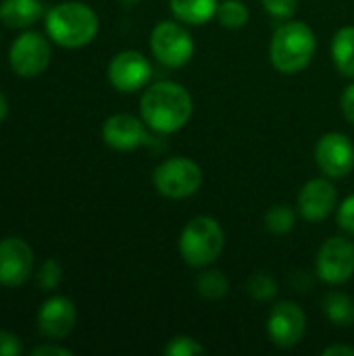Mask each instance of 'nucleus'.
<instances>
[{"instance_id": "obj_6", "label": "nucleus", "mask_w": 354, "mask_h": 356, "mask_svg": "<svg viewBox=\"0 0 354 356\" xmlns=\"http://www.w3.org/2000/svg\"><path fill=\"white\" fill-rule=\"evenodd\" d=\"M150 50L159 63L177 69L190 63L194 54V40L182 21H161L150 33Z\"/></svg>"}, {"instance_id": "obj_31", "label": "nucleus", "mask_w": 354, "mask_h": 356, "mask_svg": "<svg viewBox=\"0 0 354 356\" xmlns=\"http://www.w3.org/2000/svg\"><path fill=\"white\" fill-rule=\"evenodd\" d=\"M323 356H354V348L353 346H340V344H336V346H328L323 353Z\"/></svg>"}, {"instance_id": "obj_20", "label": "nucleus", "mask_w": 354, "mask_h": 356, "mask_svg": "<svg viewBox=\"0 0 354 356\" xmlns=\"http://www.w3.org/2000/svg\"><path fill=\"white\" fill-rule=\"evenodd\" d=\"M215 17L227 29H240L248 23V6L242 0H223L219 2Z\"/></svg>"}, {"instance_id": "obj_9", "label": "nucleus", "mask_w": 354, "mask_h": 356, "mask_svg": "<svg viewBox=\"0 0 354 356\" xmlns=\"http://www.w3.org/2000/svg\"><path fill=\"white\" fill-rule=\"evenodd\" d=\"M317 167L332 179L346 177L354 169V146L348 136L330 131L315 146Z\"/></svg>"}, {"instance_id": "obj_30", "label": "nucleus", "mask_w": 354, "mask_h": 356, "mask_svg": "<svg viewBox=\"0 0 354 356\" xmlns=\"http://www.w3.org/2000/svg\"><path fill=\"white\" fill-rule=\"evenodd\" d=\"M48 355L71 356L73 353H71V350H67V348H61V346H40V348H35V350H33V356H48Z\"/></svg>"}, {"instance_id": "obj_10", "label": "nucleus", "mask_w": 354, "mask_h": 356, "mask_svg": "<svg viewBox=\"0 0 354 356\" xmlns=\"http://www.w3.org/2000/svg\"><path fill=\"white\" fill-rule=\"evenodd\" d=\"M152 77V67L142 52L123 50L108 65V79L115 90L131 94L148 86Z\"/></svg>"}, {"instance_id": "obj_14", "label": "nucleus", "mask_w": 354, "mask_h": 356, "mask_svg": "<svg viewBox=\"0 0 354 356\" xmlns=\"http://www.w3.org/2000/svg\"><path fill=\"white\" fill-rule=\"evenodd\" d=\"M104 142L115 150H136L142 144L148 142V134L144 129V123L136 119L134 115H113L106 119L102 127Z\"/></svg>"}, {"instance_id": "obj_22", "label": "nucleus", "mask_w": 354, "mask_h": 356, "mask_svg": "<svg viewBox=\"0 0 354 356\" xmlns=\"http://www.w3.org/2000/svg\"><path fill=\"white\" fill-rule=\"evenodd\" d=\"M196 290H198V294H200L202 298L219 300V298H223V296L227 294L230 282H227V277H225L221 271L213 269V271H207V273L198 275V280H196Z\"/></svg>"}, {"instance_id": "obj_29", "label": "nucleus", "mask_w": 354, "mask_h": 356, "mask_svg": "<svg viewBox=\"0 0 354 356\" xmlns=\"http://www.w3.org/2000/svg\"><path fill=\"white\" fill-rule=\"evenodd\" d=\"M342 113H344L346 121L354 125V83H351L342 94Z\"/></svg>"}, {"instance_id": "obj_8", "label": "nucleus", "mask_w": 354, "mask_h": 356, "mask_svg": "<svg viewBox=\"0 0 354 356\" xmlns=\"http://www.w3.org/2000/svg\"><path fill=\"white\" fill-rule=\"evenodd\" d=\"M305 332L307 315L296 302L284 300L271 309L267 319V334L277 348H294L305 338Z\"/></svg>"}, {"instance_id": "obj_18", "label": "nucleus", "mask_w": 354, "mask_h": 356, "mask_svg": "<svg viewBox=\"0 0 354 356\" xmlns=\"http://www.w3.org/2000/svg\"><path fill=\"white\" fill-rule=\"evenodd\" d=\"M332 58L342 75L354 79V27H342L334 33Z\"/></svg>"}, {"instance_id": "obj_26", "label": "nucleus", "mask_w": 354, "mask_h": 356, "mask_svg": "<svg viewBox=\"0 0 354 356\" xmlns=\"http://www.w3.org/2000/svg\"><path fill=\"white\" fill-rule=\"evenodd\" d=\"M38 282H40V286H42L44 290L56 288L58 282H61V265H58L56 261H46L44 267H42V271H40Z\"/></svg>"}, {"instance_id": "obj_17", "label": "nucleus", "mask_w": 354, "mask_h": 356, "mask_svg": "<svg viewBox=\"0 0 354 356\" xmlns=\"http://www.w3.org/2000/svg\"><path fill=\"white\" fill-rule=\"evenodd\" d=\"M44 8L40 0H2L0 19L10 27H27L42 17Z\"/></svg>"}, {"instance_id": "obj_12", "label": "nucleus", "mask_w": 354, "mask_h": 356, "mask_svg": "<svg viewBox=\"0 0 354 356\" xmlns=\"http://www.w3.org/2000/svg\"><path fill=\"white\" fill-rule=\"evenodd\" d=\"M336 204H338V190L330 179L323 177L307 181L298 192V200H296L298 213L303 215V219L311 223L328 219L334 213Z\"/></svg>"}, {"instance_id": "obj_2", "label": "nucleus", "mask_w": 354, "mask_h": 356, "mask_svg": "<svg viewBox=\"0 0 354 356\" xmlns=\"http://www.w3.org/2000/svg\"><path fill=\"white\" fill-rule=\"evenodd\" d=\"M315 48H317V40L313 29L305 21L288 19L275 29L269 46V56L280 73L294 75L307 69V65L315 54Z\"/></svg>"}, {"instance_id": "obj_16", "label": "nucleus", "mask_w": 354, "mask_h": 356, "mask_svg": "<svg viewBox=\"0 0 354 356\" xmlns=\"http://www.w3.org/2000/svg\"><path fill=\"white\" fill-rule=\"evenodd\" d=\"M171 13L186 25H202L217 15L219 0H169Z\"/></svg>"}, {"instance_id": "obj_11", "label": "nucleus", "mask_w": 354, "mask_h": 356, "mask_svg": "<svg viewBox=\"0 0 354 356\" xmlns=\"http://www.w3.org/2000/svg\"><path fill=\"white\" fill-rule=\"evenodd\" d=\"M8 60L15 73H19L21 77H35L48 67L50 46L40 33L27 31L15 40Z\"/></svg>"}, {"instance_id": "obj_27", "label": "nucleus", "mask_w": 354, "mask_h": 356, "mask_svg": "<svg viewBox=\"0 0 354 356\" xmlns=\"http://www.w3.org/2000/svg\"><path fill=\"white\" fill-rule=\"evenodd\" d=\"M338 225L354 236V194L348 196L340 207H338Z\"/></svg>"}, {"instance_id": "obj_4", "label": "nucleus", "mask_w": 354, "mask_h": 356, "mask_svg": "<svg viewBox=\"0 0 354 356\" xmlns=\"http://www.w3.org/2000/svg\"><path fill=\"white\" fill-rule=\"evenodd\" d=\"M225 234L217 219L200 215L186 223L179 236V254L190 267H207L219 259Z\"/></svg>"}, {"instance_id": "obj_7", "label": "nucleus", "mask_w": 354, "mask_h": 356, "mask_svg": "<svg viewBox=\"0 0 354 356\" xmlns=\"http://www.w3.org/2000/svg\"><path fill=\"white\" fill-rule=\"evenodd\" d=\"M317 275L332 286L344 284L354 275V244L346 238H328L317 252Z\"/></svg>"}, {"instance_id": "obj_25", "label": "nucleus", "mask_w": 354, "mask_h": 356, "mask_svg": "<svg viewBox=\"0 0 354 356\" xmlns=\"http://www.w3.org/2000/svg\"><path fill=\"white\" fill-rule=\"evenodd\" d=\"M265 13H269L275 19H292L294 13L298 10V0H261Z\"/></svg>"}, {"instance_id": "obj_28", "label": "nucleus", "mask_w": 354, "mask_h": 356, "mask_svg": "<svg viewBox=\"0 0 354 356\" xmlns=\"http://www.w3.org/2000/svg\"><path fill=\"white\" fill-rule=\"evenodd\" d=\"M19 353H21L19 340L8 332H0V356H17Z\"/></svg>"}, {"instance_id": "obj_21", "label": "nucleus", "mask_w": 354, "mask_h": 356, "mask_svg": "<svg viewBox=\"0 0 354 356\" xmlns=\"http://www.w3.org/2000/svg\"><path fill=\"white\" fill-rule=\"evenodd\" d=\"M294 225H296V213L288 204H275L265 213V227L275 236H284L292 232Z\"/></svg>"}, {"instance_id": "obj_5", "label": "nucleus", "mask_w": 354, "mask_h": 356, "mask_svg": "<svg viewBox=\"0 0 354 356\" xmlns=\"http://www.w3.org/2000/svg\"><path fill=\"white\" fill-rule=\"evenodd\" d=\"M154 188L161 196L171 200H184L194 196L202 186V169L198 163L186 156H173L163 161L152 173Z\"/></svg>"}, {"instance_id": "obj_24", "label": "nucleus", "mask_w": 354, "mask_h": 356, "mask_svg": "<svg viewBox=\"0 0 354 356\" xmlns=\"http://www.w3.org/2000/svg\"><path fill=\"white\" fill-rule=\"evenodd\" d=\"M163 353L167 356H198L204 355L207 348L190 336H175L167 342Z\"/></svg>"}, {"instance_id": "obj_3", "label": "nucleus", "mask_w": 354, "mask_h": 356, "mask_svg": "<svg viewBox=\"0 0 354 356\" xmlns=\"http://www.w3.org/2000/svg\"><path fill=\"white\" fill-rule=\"evenodd\" d=\"M46 29L56 44L65 48H81L98 33V17L88 4L63 2L50 8Z\"/></svg>"}, {"instance_id": "obj_1", "label": "nucleus", "mask_w": 354, "mask_h": 356, "mask_svg": "<svg viewBox=\"0 0 354 356\" xmlns=\"http://www.w3.org/2000/svg\"><path fill=\"white\" fill-rule=\"evenodd\" d=\"M192 96L177 81H156L140 100L142 121L159 134L179 131L192 117Z\"/></svg>"}, {"instance_id": "obj_23", "label": "nucleus", "mask_w": 354, "mask_h": 356, "mask_svg": "<svg viewBox=\"0 0 354 356\" xmlns=\"http://www.w3.org/2000/svg\"><path fill=\"white\" fill-rule=\"evenodd\" d=\"M246 290H248V294L252 298H257L261 302H267V300H273L277 296V282L269 273L259 271V273L248 277Z\"/></svg>"}, {"instance_id": "obj_13", "label": "nucleus", "mask_w": 354, "mask_h": 356, "mask_svg": "<svg viewBox=\"0 0 354 356\" xmlns=\"http://www.w3.org/2000/svg\"><path fill=\"white\" fill-rule=\"evenodd\" d=\"M33 254L31 248L19 238H6L0 242V284L15 288L21 286L31 273Z\"/></svg>"}, {"instance_id": "obj_15", "label": "nucleus", "mask_w": 354, "mask_h": 356, "mask_svg": "<svg viewBox=\"0 0 354 356\" xmlns=\"http://www.w3.org/2000/svg\"><path fill=\"white\" fill-rule=\"evenodd\" d=\"M38 325L40 332L46 338L58 340L71 334L75 325V307L69 298L54 296L48 302L42 305L40 315H38Z\"/></svg>"}, {"instance_id": "obj_32", "label": "nucleus", "mask_w": 354, "mask_h": 356, "mask_svg": "<svg viewBox=\"0 0 354 356\" xmlns=\"http://www.w3.org/2000/svg\"><path fill=\"white\" fill-rule=\"evenodd\" d=\"M4 117H6V98L0 94V123H2Z\"/></svg>"}, {"instance_id": "obj_19", "label": "nucleus", "mask_w": 354, "mask_h": 356, "mask_svg": "<svg viewBox=\"0 0 354 356\" xmlns=\"http://www.w3.org/2000/svg\"><path fill=\"white\" fill-rule=\"evenodd\" d=\"M323 311L328 319L338 327L354 325V300L344 292H330L323 298Z\"/></svg>"}]
</instances>
